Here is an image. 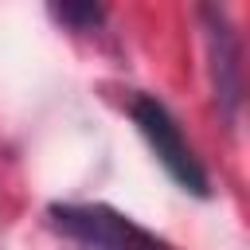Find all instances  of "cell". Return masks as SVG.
<instances>
[{"label":"cell","mask_w":250,"mask_h":250,"mask_svg":"<svg viewBox=\"0 0 250 250\" xmlns=\"http://www.w3.org/2000/svg\"><path fill=\"white\" fill-rule=\"evenodd\" d=\"M47 215L55 230L82 242L86 250H172L164 238L105 203H51Z\"/></svg>","instance_id":"obj_1"},{"label":"cell","mask_w":250,"mask_h":250,"mask_svg":"<svg viewBox=\"0 0 250 250\" xmlns=\"http://www.w3.org/2000/svg\"><path fill=\"white\" fill-rule=\"evenodd\" d=\"M129 113H133V125L141 129V137L148 141V148L156 152V160L164 164V172H168L184 191H191V195L203 199V195L211 191V188H207V172H203L195 148L188 145V137L180 133L176 117L168 113V105L156 102L152 94H133Z\"/></svg>","instance_id":"obj_2"},{"label":"cell","mask_w":250,"mask_h":250,"mask_svg":"<svg viewBox=\"0 0 250 250\" xmlns=\"http://www.w3.org/2000/svg\"><path fill=\"white\" fill-rule=\"evenodd\" d=\"M51 16H55V20H62V23H70V27H94L105 12H102L98 4H55V8H51Z\"/></svg>","instance_id":"obj_3"}]
</instances>
